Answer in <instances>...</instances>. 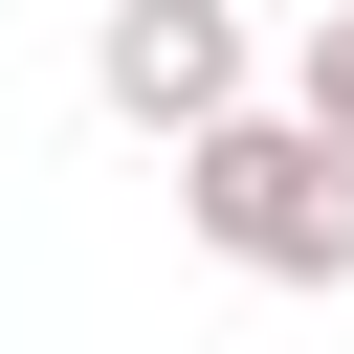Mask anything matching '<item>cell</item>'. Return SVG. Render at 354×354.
Instances as JSON below:
<instances>
[{"instance_id":"6da1fadb","label":"cell","mask_w":354,"mask_h":354,"mask_svg":"<svg viewBox=\"0 0 354 354\" xmlns=\"http://www.w3.org/2000/svg\"><path fill=\"white\" fill-rule=\"evenodd\" d=\"M177 221H199L243 288H354V133L288 111V88H243V111L177 133Z\"/></svg>"},{"instance_id":"3957f363","label":"cell","mask_w":354,"mask_h":354,"mask_svg":"<svg viewBox=\"0 0 354 354\" xmlns=\"http://www.w3.org/2000/svg\"><path fill=\"white\" fill-rule=\"evenodd\" d=\"M288 111H332V133H354V0H332V22L288 44Z\"/></svg>"},{"instance_id":"7a4b0ae2","label":"cell","mask_w":354,"mask_h":354,"mask_svg":"<svg viewBox=\"0 0 354 354\" xmlns=\"http://www.w3.org/2000/svg\"><path fill=\"white\" fill-rule=\"evenodd\" d=\"M88 88H111L133 133H199V111H243L266 66H243V22H221V0H111V22H88Z\"/></svg>"}]
</instances>
